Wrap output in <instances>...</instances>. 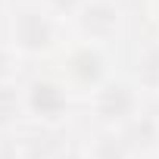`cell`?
Returning <instances> with one entry per match:
<instances>
[{
  "label": "cell",
  "instance_id": "obj_2",
  "mask_svg": "<svg viewBox=\"0 0 159 159\" xmlns=\"http://www.w3.org/2000/svg\"><path fill=\"white\" fill-rule=\"evenodd\" d=\"M143 109L140 88L125 78H106V81L91 94V112L100 128H125L137 112Z\"/></svg>",
  "mask_w": 159,
  "mask_h": 159
},
{
  "label": "cell",
  "instance_id": "obj_13",
  "mask_svg": "<svg viewBox=\"0 0 159 159\" xmlns=\"http://www.w3.org/2000/svg\"><path fill=\"white\" fill-rule=\"evenodd\" d=\"M10 10H13L10 0H0V16H10Z\"/></svg>",
  "mask_w": 159,
  "mask_h": 159
},
{
  "label": "cell",
  "instance_id": "obj_14",
  "mask_svg": "<svg viewBox=\"0 0 159 159\" xmlns=\"http://www.w3.org/2000/svg\"><path fill=\"white\" fill-rule=\"evenodd\" d=\"M153 10H156V19H159V0H153Z\"/></svg>",
  "mask_w": 159,
  "mask_h": 159
},
{
  "label": "cell",
  "instance_id": "obj_12",
  "mask_svg": "<svg viewBox=\"0 0 159 159\" xmlns=\"http://www.w3.org/2000/svg\"><path fill=\"white\" fill-rule=\"evenodd\" d=\"M56 159H91V156H88V150H84V147H66Z\"/></svg>",
  "mask_w": 159,
  "mask_h": 159
},
{
  "label": "cell",
  "instance_id": "obj_5",
  "mask_svg": "<svg viewBox=\"0 0 159 159\" xmlns=\"http://www.w3.org/2000/svg\"><path fill=\"white\" fill-rule=\"evenodd\" d=\"M72 25L84 44L106 47V44L119 41V34L125 28V13L119 7V0H84L81 10L72 16Z\"/></svg>",
  "mask_w": 159,
  "mask_h": 159
},
{
  "label": "cell",
  "instance_id": "obj_9",
  "mask_svg": "<svg viewBox=\"0 0 159 159\" xmlns=\"http://www.w3.org/2000/svg\"><path fill=\"white\" fill-rule=\"evenodd\" d=\"M22 119H25L22 84H16V81H0V134L16 131Z\"/></svg>",
  "mask_w": 159,
  "mask_h": 159
},
{
  "label": "cell",
  "instance_id": "obj_15",
  "mask_svg": "<svg viewBox=\"0 0 159 159\" xmlns=\"http://www.w3.org/2000/svg\"><path fill=\"white\" fill-rule=\"evenodd\" d=\"M0 159H3V134H0Z\"/></svg>",
  "mask_w": 159,
  "mask_h": 159
},
{
  "label": "cell",
  "instance_id": "obj_4",
  "mask_svg": "<svg viewBox=\"0 0 159 159\" xmlns=\"http://www.w3.org/2000/svg\"><path fill=\"white\" fill-rule=\"evenodd\" d=\"M59 72H62V81H66L72 91L94 94L106 78H109V59H106L103 47L78 41L75 47H69V50L62 53Z\"/></svg>",
  "mask_w": 159,
  "mask_h": 159
},
{
  "label": "cell",
  "instance_id": "obj_8",
  "mask_svg": "<svg viewBox=\"0 0 159 159\" xmlns=\"http://www.w3.org/2000/svg\"><path fill=\"white\" fill-rule=\"evenodd\" d=\"M134 84L140 91L159 94V38L140 44L134 56Z\"/></svg>",
  "mask_w": 159,
  "mask_h": 159
},
{
  "label": "cell",
  "instance_id": "obj_7",
  "mask_svg": "<svg viewBox=\"0 0 159 159\" xmlns=\"http://www.w3.org/2000/svg\"><path fill=\"white\" fill-rule=\"evenodd\" d=\"M119 131H122V137H125V143L131 147L134 156H147V153H156L159 150V112L140 109Z\"/></svg>",
  "mask_w": 159,
  "mask_h": 159
},
{
  "label": "cell",
  "instance_id": "obj_6",
  "mask_svg": "<svg viewBox=\"0 0 159 159\" xmlns=\"http://www.w3.org/2000/svg\"><path fill=\"white\" fill-rule=\"evenodd\" d=\"M13 134V143H16V153L19 159H56L69 143H66V131L62 125H38V122H28Z\"/></svg>",
  "mask_w": 159,
  "mask_h": 159
},
{
  "label": "cell",
  "instance_id": "obj_3",
  "mask_svg": "<svg viewBox=\"0 0 159 159\" xmlns=\"http://www.w3.org/2000/svg\"><path fill=\"white\" fill-rule=\"evenodd\" d=\"M72 88L62 78H31L22 84L25 119L38 125H62L72 112Z\"/></svg>",
  "mask_w": 159,
  "mask_h": 159
},
{
  "label": "cell",
  "instance_id": "obj_1",
  "mask_svg": "<svg viewBox=\"0 0 159 159\" xmlns=\"http://www.w3.org/2000/svg\"><path fill=\"white\" fill-rule=\"evenodd\" d=\"M7 25V41L19 56H47L59 47L62 19L53 16L44 3H13Z\"/></svg>",
  "mask_w": 159,
  "mask_h": 159
},
{
  "label": "cell",
  "instance_id": "obj_11",
  "mask_svg": "<svg viewBox=\"0 0 159 159\" xmlns=\"http://www.w3.org/2000/svg\"><path fill=\"white\" fill-rule=\"evenodd\" d=\"M19 53L10 47V41H0V81H16Z\"/></svg>",
  "mask_w": 159,
  "mask_h": 159
},
{
  "label": "cell",
  "instance_id": "obj_10",
  "mask_svg": "<svg viewBox=\"0 0 159 159\" xmlns=\"http://www.w3.org/2000/svg\"><path fill=\"white\" fill-rule=\"evenodd\" d=\"M84 150H88L91 159H134L131 147L122 137V131H112V128H100V134Z\"/></svg>",
  "mask_w": 159,
  "mask_h": 159
}]
</instances>
